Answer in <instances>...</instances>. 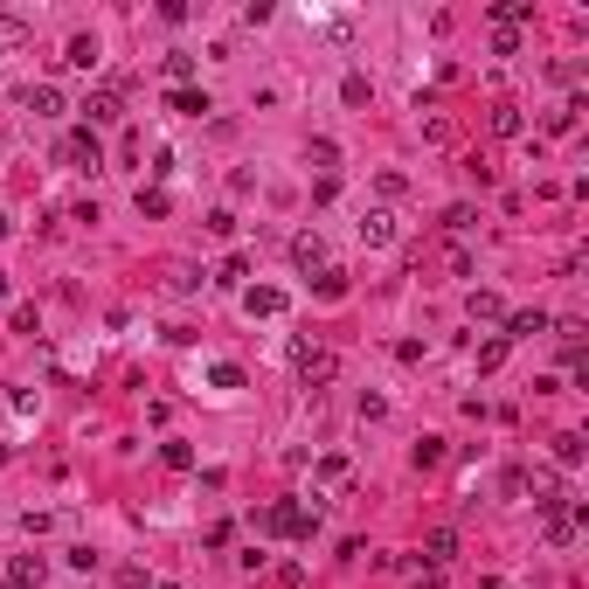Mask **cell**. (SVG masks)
Returning a JSON list of instances; mask_svg holds the SVG:
<instances>
[{
    "label": "cell",
    "instance_id": "obj_1",
    "mask_svg": "<svg viewBox=\"0 0 589 589\" xmlns=\"http://www.w3.org/2000/svg\"><path fill=\"white\" fill-rule=\"evenodd\" d=\"M264 527L277 541H305L312 527H320V507H298V499H277V507L264 513Z\"/></svg>",
    "mask_w": 589,
    "mask_h": 589
},
{
    "label": "cell",
    "instance_id": "obj_2",
    "mask_svg": "<svg viewBox=\"0 0 589 589\" xmlns=\"http://www.w3.org/2000/svg\"><path fill=\"white\" fill-rule=\"evenodd\" d=\"M292 368H298V381H305V388H326V381L340 375V354H333V347H312V340H298V347H292Z\"/></svg>",
    "mask_w": 589,
    "mask_h": 589
},
{
    "label": "cell",
    "instance_id": "obj_3",
    "mask_svg": "<svg viewBox=\"0 0 589 589\" xmlns=\"http://www.w3.org/2000/svg\"><path fill=\"white\" fill-rule=\"evenodd\" d=\"M55 160H63V166H83V174H98V166H105V146H98V132H70L63 146H55Z\"/></svg>",
    "mask_w": 589,
    "mask_h": 589
},
{
    "label": "cell",
    "instance_id": "obj_4",
    "mask_svg": "<svg viewBox=\"0 0 589 589\" xmlns=\"http://www.w3.org/2000/svg\"><path fill=\"white\" fill-rule=\"evenodd\" d=\"M285 305H292V298L277 292V285H243V312H250V320H285Z\"/></svg>",
    "mask_w": 589,
    "mask_h": 589
},
{
    "label": "cell",
    "instance_id": "obj_5",
    "mask_svg": "<svg viewBox=\"0 0 589 589\" xmlns=\"http://www.w3.org/2000/svg\"><path fill=\"white\" fill-rule=\"evenodd\" d=\"M576 527H583V507L555 499V507H548V548H568V541H576Z\"/></svg>",
    "mask_w": 589,
    "mask_h": 589
},
{
    "label": "cell",
    "instance_id": "obj_6",
    "mask_svg": "<svg viewBox=\"0 0 589 589\" xmlns=\"http://www.w3.org/2000/svg\"><path fill=\"white\" fill-rule=\"evenodd\" d=\"M77 111H83V132H98V125H111V118H118L125 105H118V90H90Z\"/></svg>",
    "mask_w": 589,
    "mask_h": 589
},
{
    "label": "cell",
    "instance_id": "obj_7",
    "mask_svg": "<svg viewBox=\"0 0 589 589\" xmlns=\"http://www.w3.org/2000/svg\"><path fill=\"white\" fill-rule=\"evenodd\" d=\"M361 243H368V250H388V243H396V215L368 209V215H361Z\"/></svg>",
    "mask_w": 589,
    "mask_h": 589
},
{
    "label": "cell",
    "instance_id": "obj_8",
    "mask_svg": "<svg viewBox=\"0 0 589 589\" xmlns=\"http://www.w3.org/2000/svg\"><path fill=\"white\" fill-rule=\"evenodd\" d=\"M534 333H548V312H507V333H499V340H534Z\"/></svg>",
    "mask_w": 589,
    "mask_h": 589
},
{
    "label": "cell",
    "instance_id": "obj_9",
    "mask_svg": "<svg viewBox=\"0 0 589 589\" xmlns=\"http://www.w3.org/2000/svg\"><path fill=\"white\" fill-rule=\"evenodd\" d=\"M457 555V534L451 527H437V534H423V568H444Z\"/></svg>",
    "mask_w": 589,
    "mask_h": 589
},
{
    "label": "cell",
    "instance_id": "obj_10",
    "mask_svg": "<svg viewBox=\"0 0 589 589\" xmlns=\"http://www.w3.org/2000/svg\"><path fill=\"white\" fill-rule=\"evenodd\" d=\"M7 589H42V555H14V568H7Z\"/></svg>",
    "mask_w": 589,
    "mask_h": 589
},
{
    "label": "cell",
    "instance_id": "obj_11",
    "mask_svg": "<svg viewBox=\"0 0 589 589\" xmlns=\"http://www.w3.org/2000/svg\"><path fill=\"white\" fill-rule=\"evenodd\" d=\"M292 264L298 270H326V243L320 236H292Z\"/></svg>",
    "mask_w": 589,
    "mask_h": 589
},
{
    "label": "cell",
    "instance_id": "obj_12",
    "mask_svg": "<svg viewBox=\"0 0 589 589\" xmlns=\"http://www.w3.org/2000/svg\"><path fill=\"white\" fill-rule=\"evenodd\" d=\"M534 14V0H492V28H520Z\"/></svg>",
    "mask_w": 589,
    "mask_h": 589
},
{
    "label": "cell",
    "instance_id": "obj_13",
    "mask_svg": "<svg viewBox=\"0 0 589 589\" xmlns=\"http://www.w3.org/2000/svg\"><path fill=\"white\" fill-rule=\"evenodd\" d=\"M28 42H35V28L21 14H0V49H28Z\"/></svg>",
    "mask_w": 589,
    "mask_h": 589
},
{
    "label": "cell",
    "instance_id": "obj_14",
    "mask_svg": "<svg viewBox=\"0 0 589 589\" xmlns=\"http://www.w3.org/2000/svg\"><path fill=\"white\" fill-rule=\"evenodd\" d=\"M465 312H472V320H479V326L507 320V305H499V298H492V292H472V298H465Z\"/></svg>",
    "mask_w": 589,
    "mask_h": 589
},
{
    "label": "cell",
    "instance_id": "obj_15",
    "mask_svg": "<svg viewBox=\"0 0 589 589\" xmlns=\"http://www.w3.org/2000/svg\"><path fill=\"white\" fill-rule=\"evenodd\" d=\"M28 111H35V118H55V111H63V90H55V83H35V90H28Z\"/></svg>",
    "mask_w": 589,
    "mask_h": 589
},
{
    "label": "cell",
    "instance_id": "obj_16",
    "mask_svg": "<svg viewBox=\"0 0 589 589\" xmlns=\"http://www.w3.org/2000/svg\"><path fill=\"white\" fill-rule=\"evenodd\" d=\"M576 111H583V98H568V105H555L548 118H541V132H548V139H562L568 125H576Z\"/></svg>",
    "mask_w": 589,
    "mask_h": 589
},
{
    "label": "cell",
    "instance_id": "obj_17",
    "mask_svg": "<svg viewBox=\"0 0 589 589\" xmlns=\"http://www.w3.org/2000/svg\"><path fill=\"white\" fill-rule=\"evenodd\" d=\"M166 105L181 111V118H201V111H215V105H209V90H174Z\"/></svg>",
    "mask_w": 589,
    "mask_h": 589
},
{
    "label": "cell",
    "instance_id": "obj_18",
    "mask_svg": "<svg viewBox=\"0 0 589 589\" xmlns=\"http://www.w3.org/2000/svg\"><path fill=\"white\" fill-rule=\"evenodd\" d=\"M63 63H70V70H90V63H98V35H77V42H70V55H63Z\"/></svg>",
    "mask_w": 589,
    "mask_h": 589
},
{
    "label": "cell",
    "instance_id": "obj_19",
    "mask_svg": "<svg viewBox=\"0 0 589 589\" xmlns=\"http://www.w3.org/2000/svg\"><path fill=\"white\" fill-rule=\"evenodd\" d=\"M209 381L222 388V396H236V388H243V368H236V361H215V368H209Z\"/></svg>",
    "mask_w": 589,
    "mask_h": 589
},
{
    "label": "cell",
    "instance_id": "obj_20",
    "mask_svg": "<svg viewBox=\"0 0 589 589\" xmlns=\"http://www.w3.org/2000/svg\"><path fill=\"white\" fill-rule=\"evenodd\" d=\"M409 465H416V472H430V465H444V437H423V444L409 451Z\"/></svg>",
    "mask_w": 589,
    "mask_h": 589
},
{
    "label": "cell",
    "instance_id": "obj_21",
    "mask_svg": "<svg viewBox=\"0 0 589 589\" xmlns=\"http://www.w3.org/2000/svg\"><path fill=\"white\" fill-rule=\"evenodd\" d=\"M243 277H250V257H243V250H236V257H222V270H215V285H243Z\"/></svg>",
    "mask_w": 589,
    "mask_h": 589
},
{
    "label": "cell",
    "instance_id": "obj_22",
    "mask_svg": "<svg viewBox=\"0 0 589 589\" xmlns=\"http://www.w3.org/2000/svg\"><path fill=\"white\" fill-rule=\"evenodd\" d=\"M555 465H583V437H576V430L555 437Z\"/></svg>",
    "mask_w": 589,
    "mask_h": 589
},
{
    "label": "cell",
    "instance_id": "obj_23",
    "mask_svg": "<svg viewBox=\"0 0 589 589\" xmlns=\"http://www.w3.org/2000/svg\"><path fill=\"white\" fill-rule=\"evenodd\" d=\"M520 125H527V118H520L513 105H499V111H492V132H499V139H520Z\"/></svg>",
    "mask_w": 589,
    "mask_h": 589
},
{
    "label": "cell",
    "instance_id": "obj_24",
    "mask_svg": "<svg viewBox=\"0 0 589 589\" xmlns=\"http://www.w3.org/2000/svg\"><path fill=\"white\" fill-rule=\"evenodd\" d=\"M320 298H347V270L326 264V270H320Z\"/></svg>",
    "mask_w": 589,
    "mask_h": 589
},
{
    "label": "cell",
    "instance_id": "obj_25",
    "mask_svg": "<svg viewBox=\"0 0 589 589\" xmlns=\"http://www.w3.org/2000/svg\"><path fill=\"white\" fill-rule=\"evenodd\" d=\"M166 285H174V292H201V270H194V264H174V277H166Z\"/></svg>",
    "mask_w": 589,
    "mask_h": 589
},
{
    "label": "cell",
    "instance_id": "obj_26",
    "mask_svg": "<svg viewBox=\"0 0 589 589\" xmlns=\"http://www.w3.org/2000/svg\"><path fill=\"white\" fill-rule=\"evenodd\" d=\"M492 55H520V28H492Z\"/></svg>",
    "mask_w": 589,
    "mask_h": 589
},
{
    "label": "cell",
    "instance_id": "obj_27",
    "mask_svg": "<svg viewBox=\"0 0 589 589\" xmlns=\"http://www.w3.org/2000/svg\"><path fill=\"white\" fill-rule=\"evenodd\" d=\"M139 215H166V188H139Z\"/></svg>",
    "mask_w": 589,
    "mask_h": 589
},
{
    "label": "cell",
    "instance_id": "obj_28",
    "mask_svg": "<svg viewBox=\"0 0 589 589\" xmlns=\"http://www.w3.org/2000/svg\"><path fill=\"white\" fill-rule=\"evenodd\" d=\"M499 361H507V340H485V347H479V368H485V375H492Z\"/></svg>",
    "mask_w": 589,
    "mask_h": 589
},
{
    "label": "cell",
    "instance_id": "obj_29",
    "mask_svg": "<svg viewBox=\"0 0 589 589\" xmlns=\"http://www.w3.org/2000/svg\"><path fill=\"white\" fill-rule=\"evenodd\" d=\"M7 229H14V222H7V215H0V236H7Z\"/></svg>",
    "mask_w": 589,
    "mask_h": 589
},
{
    "label": "cell",
    "instance_id": "obj_30",
    "mask_svg": "<svg viewBox=\"0 0 589 589\" xmlns=\"http://www.w3.org/2000/svg\"><path fill=\"white\" fill-rule=\"evenodd\" d=\"M0 298H7V270H0Z\"/></svg>",
    "mask_w": 589,
    "mask_h": 589
},
{
    "label": "cell",
    "instance_id": "obj_31",
    "mask_svg": "<svg viewBox=\"0 0 589 589\" xmlns=\"http://www.w3.org/2000/svg\"><path fill=\"white\" fill-rule=\"evenodd\" d=\"M7 457H14V451H7V444H0V465H7Z\"/></svg>",
    "mask_w": 589,
    "mask_h": 589
},
{
    "label": "cell",
    "instance_id": "obj_32",
    "mask_svg": "<svg viewBox=\"0 0 589 589\" xmlns=\"http://www.w3.org/2000/svg\"><path fill=\"white\" fill-rule=\"evenodd\" d=\"M153 589H181V583H153Z\"/></svg>",
    "mask_w": 589,
    "mask_h": 589
}]
</instances>
